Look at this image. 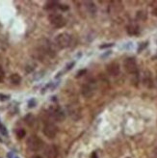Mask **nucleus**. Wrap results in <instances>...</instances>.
Masks as SVG:
<instances>
[{"label":"nucleus","mask_w":157,"mask_h":158,"mask_svg":"<svg viewBox=\"0 0 157 158\" xmlns=\"http://www.w3.org/2000/svg\"><path fill=\"white\" fill-rule=\"evenodd\" d=\"M68 115L70 116V118L74 121L79 120L81 117V112H80V108L77 104H72L68 105Z\"/></svg>","instance_id":"nucleus-8"},{"label":"nucleus","mask_w":157,"mask_h":158,"mask_svg":"<svg viewBox=\"0 0 157 158\" xmlns=\"http://www.w3.org/2000/svg\"><path fill=\"white\" fill-rule=\"evenodd\" d=\"M10 81L14 85H19L21 82V77L18 73H14L10 76Z\"/></svg>","instance_id":"nucleus-14"},{"label":"nucleus","mask_w":157,"mask_h":158,"mask_svg":"<svg viewBox=\"0 0 157 158\" xmlns=\"http://www.w3.org/2000/svg\"><path fill=\"white\" fill-rule=\"evenodd\" d=\"M156 82H157V77H156Z\"/></svg>","instance_id":"nucleus-21"},{"label":"nucleus","mask_w":157,"mask_h":158,"mask_svg":"<svg viewBox=\"0 0 157 158\" xmlns=\"http://www.w3.org/2000/svg\"><path fill=\"white\" fill-rule=\"evenodd\" d=\"M44 156L46 158H57L58 148L54 145H48L44 148Z\"/></svg>","instance_id":"nucleus-10"},{"label":"nucleus","mask_w":157,"mask_h":158,"mask_svg":"<svg viewBox=\"0 0 157 158\" xmlns=\"http://www.w3.org/2000/svg\"><path fill=\"white\" fill-rule=\"evenodd\" d=\"M43 134L48 138L53 139V138L56 137V135H57L58 128H57V126L55 125L51 121H48V122H45V123L43 125Z\"/></svg>","instance_id":"nucleus-6"},{"label":"nucleus","mask_w":157,"mask_h":158,"mask_svg":"<svg viewBox=\"0 0 157 158\" xmlns=\"http://www.w3.org/2000/svg\"><path fill=\"white\" fill-rule=\"evenodd\" d=\"M97 89V85L95 81H88L86 82L81 88V94L85 98H91L95 94Z\"/></svg>","instance_id":"nucleus-7"},{"label":"nucleus","mask_w":157,"mask_h":158,"mask_svg":"<svg viewBox=\"0 0 157 158\" xmlns=\"http://www.w3.org/2000/svg\"><path fill=\"white\" fill-rule=\"evenodd\" d=\"M25 134H26V132H25L24 129L19 128V129L17 130V136H18V138H19V139H22L23 137L25 136Z\"/></svg>","instance_id":"nucleus-16"},{"label":"nucleus","mask_w":157,"mask_h":158,"mask_svg":"<svg viewBox=\"0 0 157 158\" xmlns=\"http://www.w3.org/2000/svg\"><path fill=\"white\" fill-rule=\"evenodd\" d=\"M72 38L68 33H61L55 38V44L61 49L69 47L70 44H72Z\"/></svg>","instance_id":"nucleus-3"},{"label":"nucleus","mask_w":157,"mask_h":158,"mask_svg":"<svg viewBox=\"0 0 157 158\" xmlns=\"http://www.w3.org/2000/svg\"><path fill=\"white\" fill-rule=\"evenodd\" d=\"M33 158H43V157H41L40 155H36V156H34Z\"/></svg>","instance_id":"nucleus-20"},{"label":"nucleus","mask_w":157,"mask_h":158,"mask_svg":"<svg viewBox=\"0 0 157 158\" xmlns=\"http://www.w3.org/2000/svg\"><path fill=\"white\" fill-rule=\"evenodd\" d=\"M123 68L125 69V72L129 74L132 75H138V66H137V62L134 58H126L123 62Z\"/></svg>","instance_id":"nucleus-5"},{"label":"nucleus","mask_w":157,"mask_h":158,"mask_svg":"<svg viewBox=\"0 0 157 158\" xmlns=\"http://www.w3.org/2000/svg\"><path fill=\"white\" fill-rule=\"evenodd\" d=\"M92 158H98V157H97V152H93V154H92Z\"/></svg>","instance_id":"nucleus-19"},{"label":"nucleus","mask_w":157,"mask_h":158,"mask_svg":"<svg viewBox=\"0 0 157 158\" xmlns=\"http://www.w3.org/2000/svg\"><path fill=\"white\" fill-rule=\"evenodd\" d=\"M48 117L51 121H55V122H63L65 120L66 118V114L65 112L63 111V110L59 107V106H50L49 109H48Z\"/></svg>","instance_id":"nucleus-2"},{"label":"nucleus","mask_w":157,"mask_h":158,"mask_svg":"<svg viewBox=\"0 0 157 158\" xmlns=\"http://www.w3.org/2000/svg\"><path fill=\"white\" fill-rule=\"evenodd\" d=\"M86 5H87L86 7H87L88 11H89L91 14H95V13H96L97 9H96L95 4H93V2H86Z\"/></svg>","instance_id":"nucleus-15"},{"label":"nucleus","mask_w":157,"mask_h":158,"mask_svg":"<svg viewBox=\"0 0 157 158\" xmlns=\"http://www.w3.org/2000/svg\"><path fill=\"white\" fill-rule=\"evenodd\" d=\"M48 20L50 22V24L54 26L55 28H62L66 25L67 20L66 19L63 17L61 14L57 13H52L48 15Z\"/></svg>","instance_id":"nucleus-4"},{"label":"nucleus","mask_w":157,"mask_h":158,"mask_svg":"<svg viewBox=\"0 0 157 158\" xmlns=\"http://www.w3.org/2000/svg\"><path fill=\"white\" fill-rule=\"evenodd\" d=\"M26 144H27V148L31 152H34L41 151L44 147V142L37 135L30 136L26 142Z\"/></svg>","instance_id":"nucleus-1"},{"label":"nucleus","mask_w":157,"mask_h":158,"mask_svg":"<svg viewBox=\"0 0 157 158\" xmlns=\"http://www.w3.org/2000/svg\"><path fill=\"white\" fill-rule=\"evenodd\" d=\"M45 9L46 10H56L60 9L62 11H67L68 10V5H63L58 1H48L45 4Z\"/></svg>","instance_id":"nucleus-9"},{"label":"nucleus","mask_w":157,"mask_h":158,"mask_svg":"<svg viewBox=\"0 0 157 158\" xmlns=\"http://www.w3.org/2000/svg\"><path fill=\"white\" fill-rule=\"evenodd\" d=\"M139 26L136 24H130L129 26H127V32L130 35H136L139 33Z\"/></svg>","instance_id":"nucleus-13"},{"label":"nucleus","mask_w":157,"mask_h":158,"mask_svg":"<svg viewBox=\"0 0 157 158\" xmlns=\"http://www.w3.org/2000/svg\"><path fill=\"white\" fill-rule=\"evenodd\" d=\"M4 77H5V73L2 68H0V83H1L4 80Z\"/></svg>","instance_id":"nucleus-17"},{"label":"nucleus","mask_w":157,"mask_h":158,"mask_svg":"<svg viewBox=\"0 0 157 158\" xmlns=\"http://www.w3.org/2000/svg\"><path fill=\"white\" fill-rule=\"evenodd\" d=\"M143 82L145 84V86H147V88H151L152 87V79H151V74L150 72H147L145 73L144 78H143Z\"/></svg>","instance_id":"nucleus-12"},{"label":"nucleus","mask_w":157,"mask_h":158,"mask_svg":"<svg viewBox=\"0 0 157 158\" xmlns=\"http://www.w3.org/2000/svg\"><path fill=\"white\" fill-rule=\"evenodd\" d=\"M120 66L118 63H111V64H109L107 66V73L112 75V76H117L120 74Z\"/></svg>","instance_id":"nucleus-11"},{"label":"nucleus","mask_w":157,"mask_h":158,"mask_svg":"<svg viewBox=\"0 0 157 158\" xmlns=\"http://www.w3.org/2000/svg\"><path fill=\"white\" fill-rule=\"evenodd\" d=\"M153 155H154V158H157V147L154 148V152H153Z\"/></svg>","instance_id":"nucleus-18"}]
</instances>
